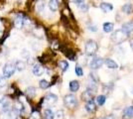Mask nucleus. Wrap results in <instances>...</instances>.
<instances>
[{
  "instance_id": "nucleus-1",
  "label": "nucleus",
  "mask_w": 133,
  "mask_h": 119,
  "mask_svg": "<svg viewBox=\"0 0 133 119\" xmlns=\"http://www.w3.org/2000/svg\"><path fill=\"white\" fill-rule=\"evenodd\" d=\"M127 38H128V34L125 33L122 29L116 30L113 34L111 35V37H110L111 41H112L113 43H115V44H121L124 41H126Z\"/></svg>"
},
{
  "instance_id": "nucleus-2",
  "label": "nucleus",
  "mask_w": 133,
  "mask_h": 119,
  "mask_svg": "<svg viewBox=\"0 0 133 119\" xmlns=\"http://www.w3.org/2000/svg\"><path fill=\"white\" fill-rule=\"evenodd\" d=\"M19 111L16 108H10L8 110H2L0 112V119H18Z\"/></svg>"
},
{
  "instance_id": "nucleus-3",
  "label": "nucleus",
  "mask_w": 133,
  "mask_h": 119,
  "mask_svg": "<svg viewBox=\"0 0 133 119\" xmlns=\"http://www.w3.org/2000/svg\"><path fill=\"white\" fill-rule=\"evenodd\" d=\"M97 49H98V45L95 41L88 40V42L85 43V47H84V51H85V54L88 56H94L97 52Z\"/></svg>"
},
{
  "instance_id": "nucleus-4",
  "label": "nucleus",
  "mask_w": 133,
  "mask_h": 119,
  "mask_svg": "<svg viewBox=\"0 0 133 119\" xmlns=\"http://www.w3.org/2000/svg\"><path fill=\"white\" fill-rule=\"evenodd\" d=\"M64 103L66 107L75 108L78 105V99L74 94H68L64 97Z\"/></svg>"
},
{
  "instance_id": "nucleus-5",
  "label": "nucleus",
  "mask_w": 133,
  "mask_h": 119,
  "mask_svg": "<svg viewBox=\"0 0 133 119\" xmlns=\"http://www.w3.org/2000/svg\"><path fill=\"white\" fill-rule=\"evenodd\" d=\"M15 71H16L15 66L13 64H11V62H7V64H5V66L3 67V76L5 79H9V78H11L12 75L14 74Z\"/></svg>"
},
{
  "instance_id": "nucleus-6",
  "label": "nucleus",
  "mask_w": 133,
  "mask_h": 119,
  "mask_svg": "<svg viewBox=\"0 0 133 119\" xmlns=\"http://www.w3.org/2000/svg\"><path fill=\"white\" fill-rule=\"evenodd\" d=\"M58 101V96L54 93H48L44 98V102L47 105H54Z\"/></svg>"
},
{
  "instance_id": "nucleus-7",
  "label": "nucleus",
  "mask_w": 133,
  "mask_h": 119,
  "mask_svg": "<svg viewBox=\"0 0 133 119\" xmlns=\"http://www.w3.org/2000/svg\"><path fill=\"white\" fill-rule=\"evenodd\" d=\"M102 65H103V60L101 58H94L89 64V68L91 69H97V68H101Z\"/></svg>"
},
{
  "instance_id": "nucleus-8",
  "label": "nucleus",
  "mask_w": 133,
  "mask_h": 119,
  "mask_svg": "<svg viewBox=\"0 0 133 119\" xmlns=\"http://www.w3.org/2000/svg\"><path fill=\"white\" fill-rule=\"evenodd\" d=\"M0 106L2 108V110H8L11 107V101L9 99V97L2 96L0 98Z\"/></svg>"
},
{
  "instance_id": "nucleus-9",
  "label": "nucleus",
  "mask_w": 133,
  "mask_h": 119,
  "mask_svg": "<svg viewBox=\"0 0 133 119\" xmlns=\"http://www.w3.org/2000/svg\"><path fill=\"white\" fill-rule=\"evenodd\" d=\"M24 23H25V18H24V16L21 15V14H18L16 17H15V20H14L15 27L18 29H21L24 26Z\"/></svg>"
},
{
  "instance_id": "nucleus-10",
  "label": "nucleus",
  "mask_w": 133,
  "mask_h": 119,
  "mask_svg": "<svg viewBox=\"0 0 133 119\" xmlns=\"http://www.w3.org/2000/svg\"><path fill=\"white\" fill-rule=\"evenodd\" d=\"M85 109H87V111L89 112V113H94V111L96 110V105H95V103H94V101L92 99L87 102V104H85Z\"/></svg>"
},
{
  "instance_id": "nucleus-11",
  "label": "nucleus",
  "mask_w": 133,
  "mask_h": 119,
  "mask_svg": "<svg viewBox=\"0 0 133 119\" xmlns=\"http://www.w3.org/2000/svg\"><path fill=\"white\" fill-rule=\"evenodd\" d=\"M33 74L35 75H37V76H40V75H42V74H44V68L39 65V64H37V65H35L33 67Z\"/></svg>"
},
{
  "instance_id": "nucleus-12",
  "label": "nucleus",
  "mask_w": 133,
  "mask_h": 119,
  "mask_svg": "<svg viewBox=\"0 0 133 119\" xmlns=\"http://www.w3.org/2000/svg\"><path fill=\"white\" fill-rule=\"evenodd\" d=\"M121 29L125 33H127V34L133 32V21H130V22H127V23H125V24H123Z\"/></svg>"
},
{
  "instance_id": "nucleus-13",
  "label": "nucleus",
  "mask_w": 133,
  "mask_h": 119,
  "mask_svg": "<svg viewBox=\"0 0 133 119\" xmlns=\"http://www.w3.org/2000/svg\"><path fill=\"white\" fill-rule=\"evenodd\" d=\"M104 62H105L106 67L108 68H110V69H116L118 68V65L113 60H111V59H106Z\"/></svg>"
},
{
  "instance_id": "nucleus-14",
  "label": "nucleus",
  "mask_w": 133,
  "mask_h": 119,
  "mask_svg": "<svg viewBox=\"0 0 133 119\" xmlns=\"http://www.w3.org/2000/svg\"><path fill=\"white\" fill-rule=\"evenodd\" d=\"M79 89V82L78 80H72L70 82V90L72 92H77Z\"/></svg>"
},
{
  "instance_id": "nucleus-15",
  "label": "nucleus",
  "mask_w": 133,
  "mask_h": 119,
  "mask_svg": "<svg viewBox=\"0 0 133 119\" xmlns=\"http://www.w3.org/2000/svg\"><path fill=\"white\" fill-rule=\"evenodd\" d=\"M100 9H101L103 12H105L106 13V12L112 11L113 6H112V4H110V3H105V2H103V3L100 4Z\"/></svg>"
},
{
  "instance_id": "nucleus-16",
  "label": "nucleus",
  "mask_w": 133,
  "mask_h": 119,
  "mask_svg": "<svg viewBox=\"0 0 133 119\" xmlns=\"http://www.w3.org/2000/svg\"><path fill=\"white\" fill-rule=\"evenodd\" d=\"M121 10L125 14H127V15H129L131 12H132L133 10V5L131 4V3H126V4H124V5L122 6Z\"/></svg>"
},
{
  "instance_id": "nucleus-17",
  "label": "nucleus",
  "mask_w": 133,
  "mask_h": 119,
  "mask_svg": "<svg viewBox=\"0 0 133 119\" xmlns=\"http://www.w3.org/2000/svg\"><path fill=\"white\" fill-rule=\"evenodd\" d=\"M113 28H114L113 23L105 22L103 24V31H104L105 33H110V32H112V31H113Z\"/></svg>"
},
{
  "instance_id": "nucleus-18",
  "label": "nucleus",
  "mask_w": 133,
  "mask_h": 119,
  "mask_svg": "<svg viewBox=\"0 0 133 119\" xmlns=\"http://www.w3.org/2000/svg\"><path fill=\"white\" fill-rule=\"evenodd\" d=\"M14 66H15V68H16L17 71L22 72L26 68V62H24V61H17Z\"/></svg>"
},
{
  "instance_id": "nucleus-19",
  "label": "nucleus",
  "mask_w": 133,
  "mask_h": 119,
  "mask_svg": "<svg viewBox=\"0 0 133 119\" xmlns=\"http://www.w3.org/2000/svg\"><path fill=\"white\" fill-rule=\"evenodd\" d=\"M49 7L52 11H57L59 8V2L58 0H50L49 2Z\"/></svg>"
},
{
  "instance_id": "nucleus-20",
  "label": "nucleus",
  "mask_w": 133,
  "mask_h": 119,
  "mask_svg": "<svg viewBox=\"0 0 133 119\" xmlns=\"http://www.w3.org/2000/svg\"><path fill=\"white\" fill-rule=\"evenodd\" d=\"M26 94L28 97H34L36 95V88L34 86H29L27 89H26Z\"/></svg>"
},
{
  "instance_id": "nucleus-21",
  "label": "nucleus",
  "mask_w": 133,
  "mask_h": 119,
  "mask_svg": "<svg viewBox=\"0 0 133 119\" xmlns=\"http://www.w3.org/2000/svg\"><path fill=\"white\" fill-rule=\"evenodd\" d=\"M44 118L45 119H54L55 118V114L51 109H46L44 111Z\"/></svg>"
},
{
  "instance_id": "nucleus-22",
  "label": "nucleus",
  "mask_w": 133,
  "mask_h": 119,
  "mask_svg": "<svg viewBox=\"0 0 133 119\" xmlns=\"http://www.w3.org/2000/svg\"><path fill=\"white\" fill-rule=\"evenodd\" d=\"M84 100H87V101H89V100H91L92 99V92H90L89 90H87L84 91L83 93V95H82Z\"/></svg>"
},
{
  "instance_id": "nucleus-23",
  "label": "nucleus",
  "mask_w": 133,
  "mask_h": 119,
  "mask_svg": "<svg viewBox=\"0 0 133 119\" xmlns=\"http://www.w3.org/2000/svg\"><path fill=\"white\" fill-rule=\"evenodd\" d=\"M59 67L65 73V72L68 71V68H69V62H66V61H61V62H59Z\"/></svg>"
},
{
  "instance_id": "nucleus-24",
  "label": "nucleus",
  "mask_w": 133,
  "mask_h": 119,
  "mask_svg": "<svg viewBox=\"0 0 133 119\" xmlns=\"http://www.w3.org/2000/svg\"><path fill=\"white\" fill-rule=\"evenodd\" d=\"M124 114H125L127 117H129V118H133V106H129V107L125 108Z\"/></svg>"
},
{
  "instance_id": "nucleus-25",
  "label": "nucleus",
  "mask_w": 133,
  "mask_h": 119,
  "mask_svg": "<svg viewBox=\"0 0 133 119\" xmlns=\"http://www.w3.org/2000/svg\"><path fill=\"white\" fill-rule=\"evenodd\" d=\"M106 100V97L104 95H98V96L96 97V103H97V105H103L104 104V102Z\"/></svg>"
},
{
  "instance_id": "nucleus-26",
  "label": "nucleus",
  "mask_w": 133,
  "mask_h": 119,
  "mask_svg": "<svg viewBox=\"0 0 133 119\" xmlns=\"http://www.w3.org/2000/svg\"><path fill=\"white\" fill-rule=\"evenodd\" d=\"M49 85H50V83L46 80V79H41L39 82V86L42 88V89H46V88H48L49 87Z\"/></svg>"
},
{
  "instance_id": "nucleus-27",
  "label": "nucleus",
  "mask_w": 133,
  "mask_h": 119,
  "mask_svg": "<svg viewBox=\"0 0 133 119\" xmlns=\"http://www.w3.org/2000/svg\"><path fill=\"white\" fill-rule=\"evenodd\" d=\"M75 72H76V74L78 76H83V69L79 65H77V67L75 68Z\"/></svg>"
},
{
  "instance_id": "nucleus-28",
  "label": "nucleus",
  "mask_w": 133,
  "mask_h": 119,
  "mask_svg": "<svg viewBox=\"0 0 133 119\" xmlns=\"http://www.w3.org/2000/svg\"><path fill=\"white\" fill-rule=\"evenodd\" d=\"M40 118H41L40 113L37 112V111H34L33 113L31 114V116H30V119H40Z\"/></svg>"
},
{
  "instance_id": "nucleus-29",
  "label": "nucleus",
  "mask_w": 133,
  "mask_h": 119,
  "mask_svg": "<svg viewBox=\"0 0 133 119\" xmlns=\"http://www.w3.org/2000/svg\"><path fill=\"white\" fill-rule=\"evenodd\" d=\"M29 56H30V53L27 50H23L21 52V57L24 58V59H29Z\"/></svg>"
},
{
  "instance_id": "nucleus-30",
  "label": "nucleus",
  "mask_w": 133,
  "mask_h": 119,
  "mask_svg": "<svg viewBox=\"0 0 133 119\" xmlns=\"http://www.w3.org/2000/svg\"><path fill=\"white\" fill-rule=\"evenodd\" d=\"M79 7V9L82 10L83 12H87L88 10H89V7H88V5L87 4H84V3H83V4H81V5L78 6Z\"/></svg>"
},
{
  "instance_id": "nucleus-31",
  "label": "nucleus",
  "mask_w": 133,
  "mask_h": 119,
  "mask_svg": "<svg viewBox=\"0 0 133 119\" xmlns=\"http://www.w3.org/2000/svg\"><path fill=\"white\" fill-rule=\"evenodd\" d=\"M56 117L58 119H62L64 117V111L63 110H58L57 113H56Z\"/></svg>"
},
{
  "instance_id": "nucleus-32",
  "label": "nucleus",
  "mask_w": 133,
  "mask_h": 119,
  "mask_svg": "<svg viewBox=\"0 0 133 119\" xmlns=\"http://www.w3.org/2000/svg\"><path fill=\"white\" fill-rule=\"evenodd\" d=\"M44 7H45V4L44 2H40L39 4L37 5V10L40 12H42L43 10H44Z\"/></svg>"
},
{
  "instance_id": "nucleus-33",
  "label": "nucleus",
  "mask_w": 133,
  "mask_h": 119,
  "mask_svg": "<svg viewBox=\"0 0 133 119\" xmlns=\"http://www.w3.org/2000/svg\"><path fill=\"white\" fill-rule=\"evenodd\" d=\"M6 85V80L4 76H0V87H3Z\"/></svg>"
},
{
  "instance_id": "nucleus-34",
  "label": "nucleus",
  "mask_w": 133,
  "mask_h": 119,
  "mask_svg": "<svg viewBox=\"0 0 133 119\" xmlns=\"http://www.w3.org/2000/svg\"><path fill=\"white\" fill-rule=\"evenodd\" d=\"M95 75H96L95 74H89V78H90L91 79H94V81L96 82V81H98V79H98V78H96Z\"/></svg>"
},
{
  "instance_id": "nucleus-35",
  "label": "nucleus",
  "mask_w": 133,
  "mask_h": 119,
  "mask_svg": "<svg viewBox=\"0 0 133 119\" xmlns=\"http://www.w3.org/2000/svg\"><path fill=\"white\" fill-rule=\"evenodd\" d=\"M100 119H116V117L114 115H107V116H104V117H102Z\"/></svg>"
},
{
  "instance_id": "nucleus-36",
  "label": "nucleus",
  "mask_w": 133,
  "mask_h": 119,
  "mask_svg": "<svg viewBox=\"0 0 133 119\" xmlns=\"http://www.w3.org/2000/svg\"><path fill=\"white\" fill-rule=\"evenodd\" d=\"M83 1H84V0H75V3H76L78 6H79L81 4H83Z\"/></svg>"
},
{
  "instance_id": "nucleus-37",
  "label": "nucleus",
  "mask_w": 133,
  "mask_h": 119,
  "mask_svg": "<svg viewBox=\"0 0 133 119\" xmlns=\"http://www.w3.org/2000/svg\"><path fill=\"white\" fill-rule=\"evenodd\" d=\"M89 30L90 31H92V32H96L97 31V28H96V26H89Z\"/></svg>"
},
{
  "instance_id": "nucleus-38",
  "label": "nucleus",
  "mask_w": 133,
  "mask_h": 119,
  "mask_svg": "<svg viewBox=\"0 0 133 119\" xmlns=\"http://www.w3.org/2000/svg\"><path fill=\"white\" fill-rule=\"evenodd\" d=\"M1 35H2V33H1V31H0V36H1Z\"/></svg>"
}]
</instances>
